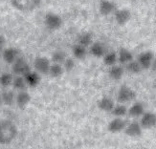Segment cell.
Returning a JSON list of instances; mask_svg holds the SVG:
<instances>
[{
	"mask_svg": "<svg viewBox=\"0 0 156 149\" xmlns=\"http://www.w3.org/2000/svg\"><path fill=\"white\" fill-rule=\"evenodd\" d=\"M17 128L11 120L0 121V144H9L16 139Z\"/></svg>",
	"mask_w": 156,
	"mask_h": 149,
	"instance_id": "1",
	"label": "cell"
},
{
	"mask_svg": "<svg viewBox=\"0 0 156 149\" xmlns=\"http://www.w3.org/2000/svg\"><path fill=\"white\" fill-rule=\"evenodd\" d=\"M42 0H11L12 5L20 12H29L36 10Z\"/></svg>",
	"mask_w": 156,
	"mask_h": 149,
	"instance_id": "2",
	"label": "cell"
},
{
	"mask_svg": "<svg viewBox=\"0 0 156 149\" xmlns=\"http://www.w3.org/2000/svg\"><path fill=\"white\" fill-rule=\"evenodd\" d=\"M136 98V93L130 87L122 85L117 93V100L120 103H127L134 100Z\"/></svg>",
	"mask_w": 156,
	"mask_h": 149,
	"instance_id": "3",
	"label": "cell"
},
{
	"mask_svg": "<svg viewBox=\"0 0 156 149\" xmlns=\"http://www.w3.org/2000/svg\"><path fill=\"white\" fill-rule=\"evenodd\" d=\"M44 24L49 30H58L62 25V18L55 12H47L44 16Z\"/></svg>",
	"mask_w": 156,
	"mask_h": 149,
	"instance_id": "4",
	"label": "cell"
},
{
	"mask_svg": "<svg viewBox=\"0 0 156 149\" xmlns=\"http://www.w3.org/2000/svg\"><path fill=\"white\" fill-rule=\"evenodd\" d=\"M31 71V68L26 60L19 57L15 62L12 63V72L16 76H22L24 77L26 74Z\"/></svg>",
	"mask_w": 156,
	"mask_h": 149,
	"instance_id": "5",
	"label": "cell"
},
{
	"mask_svg": "<svg viewBox=\"0 0 156 149\" xmlns=\"http://www.w3.org/2000/svg\"><path fill=\"white\" fill-rule=\"evenodd\" d=\"M34 67L39 74H49L51 62L45 57H37L34 60Z\"/></svg>",
	"mask_w": 156,
	"mask_h": 149,
	"instance_id": "6",
	"label": "cell"
},
{
	"mask_svg": "<svg viewBox=\"0 0 156 149\" xmlns=\"http://www.w3.org/2000/svg\"><path fill=\"white\" fill-rule=\"evenodd\" d=\"M140 124L143 129H151L156 125V115L152 112H145L141 117Z\"/></svg>",
	"mask_w": 156,
	"mask_h": 149,
	"instance_id": "7",
	"label": "cell"
},
{
	"mask_svg": "<svg viewBox=\"0 0 156 149\" xmlns=\"http://www.w3.org/2000/svg\"><path fill=\"white\" fill-rule=\"evenodd\" d=\"M115 21L120 26L126 25L131 18V12L127 9H120L114 12Z\"/></svg>",
	"mask_w": 156,
	"mask_h": 149,
	"instance_id": "8",
	"label": "cell"
},
{
	"mask_svg": "<svg viewBox=\"0 0 156 149\" xmlns=\"http://www.w3.org/2000/svg\"><path fill=\"white\" fill-rule=\"evenodd\" d=\"M154 55L153 53L151 52V51H145L142 54H140L137 60L138 62L141 64L142 68L144 69H150L151 67V64H152V61L154 59Z\"/></svg>",
	"mask_w": 156,
	"mask_h": 149,
	"instance_id": "9",
	"label": "cell"
},
{
	"mask_svg": "<svg viewBox=\"0 0 156 149\" xmlns=\"http://www.w3.org/2000/svg\"><path fill=\"white\" fill-rule=\"evenodd\" d=\"M125 133L126 136L131 137V138H138L140 137L142 133H143V127L141 126L140 123H137V121H132L129 124H127L126 129H125Z\"/></svg>",
	"mask_w": 156,
	"mask_h": 149,
	"instance_id": "10",
	"label": "cell"
},
{
	"mask_svg": "<svg viewBox=\"0 0 156 149\" xmlns=\"http://www.w3.org/2000/svg\"><path fill=\"white\" fill-rule=\"evenodd\" d=\"M126 127V123L123 119L115 117V119H113L110 123H108L107 130L111 133H119L125 130Z\"/></svg>",
	"mask_w": 156,
	"mask_h": 149,
	"instance_id": "11",
	"label": "cell"
},
{
	"mask_svg": "<svg viewBox=\"0 0 156 149\" xmlns=\"http://www.w3.org/2000/svg\"><path fill=\"white\" fill-rule=\"evenodd\" d=\"M99 11L101 15L103 16H109L111 13L115 12L116 10V5L110 0H101L99 4Z\"/></svg>",
	"mask_w": 156,
	"mask_h": 149,
	"instance_id": "12",
	"label": "cell"
},
{
	"mask_svg": "<svg viewBox=\"0 0 156 149\" xmlns=\"http://www.w3.org/2000/svg\"><path fill=\"white\" fill-rule=\"evenodd\" d=\"M2 57L6 63L12 64L19 57V51L13 47H9V48L4 49Z\"/></svg>",
	"mask_w": 156,
	"mask_h": 149,
	"instance_id": "13",
	"label": "cell"
},
{
	"mask_svg": "<svg viewBox=\"0 0 156 149\" xmlns=\"http://www.w3.org/2000/svg\"><path fill=\"white\" fill-rule=\"evenodd\" d=\"M106 48L104 43L100 41H95L90 46V54L95 57H104V56L106 54Z\"/></svg>",
	"mask_w": 156,
	"mask_h": 149,
	"instance_id": "14",
	"label": "cell"
},
{
	"mask_svg": "<svg viewBox=\"0 0 156 149\" xmlns=\"http://www.w3.org/2000/svg\"><path fill=\"white\" fill-rule=\"evenodd\" d=\"M24 78L27 82V85L32 88L37 87L40 83V79H41L40 78V74L37 71H30L28 74H25Z\"/></svg>",
	"mask_w": 156,
	"mask_h": 149,
	"instance_id": "15",
	"label": "cell"
},
{
	"mask_svg": "<svg viewBox=\"0 0 156 149\" xmlns=\"http://www.w3.org/2000/svg\"><path fill=\"white\" fill-rule=\"evenodd\" d=\"M115 104L112 99L108 97H103L98 101V107L101 111L104 112H112Z\"/></svg>",
	"mask_w": 156,
	"mask_h": 149,
	"instance_id": "16",
	"label": "cell"
},
{
	"mask_svg": "<svg viewBox=\"0 0 156 149\" xmlns=\"http://www.w3.org/2000/svg\"><path fill=\"white\" fill-rule=\"evenodd\" d=\"M124 74H125L124 67L122 65H118V64L110 66L109 71H108L109 78L113 80H120L122 78L124 77Z\"/></svg>",
	"mask_w": 156,
	"mask_h": 149,
	"instance_id": "17",
	"label": "cell"
},
{
	"mask_svg": "<svg viewBox=\"0 0 156 149\" xmlns=\"http://www.w3.org/2000/svg\"><path fill=\"white\" fill-rule=\"evenodd\" d=\"M30 101H31L30 94L28 92H26L25 90L20 91L16 98V102L17 106L19 108H21V109H23V108H25L27 105H28V103L30 102Z\"/></svg>",
	"mask_w": 156,
	"mask_h": 149,
	"instance_id": "18",
	"label": "cell"
},
{
	"mask_svg": "<svg viewBox=\"0 0 156 149\" xmlns=\"http://www.w3.org/2000/svg\"><path fill=\"white\" fill-rule=\"evenodd\" d=\"M145 107L141 102H135L133 103L130 108L128 109V115L131 118H141L145 113Z\"/></svg>",
	"mask_w": 156,
	"mask_h": 149,
	"instance_id": "19",
	"label": "cell"
},
{
	"mask_svg": "<svg viewBox=\"0 0 156 149\" xmlns=\"http://www.w3.org/2000/svg\"><path fill=\"white\" fill-rule=\"evenodd\" d=\"M133 60V54L126 48H122L118 52V61L121 64L126 65L128 62Z\"/></svg>",
	"mask_w": 156,
	"mask_h": 149,
	"instance_id": "20",
	"label": "cell"
},
{
	"mask_svg": "<svg viewBox=\"0 0 156 149\" xmlns=\"http://www.w3.org/2000/svg\"><path fill=\"white\" fill-rule=\"evenodd\" d=\"M72 53H73V56L76 58L83 59L87 55V50H86V47L77 43L72 47Z\"/></svg>",
	"mask_w": 156,
	"mask_h": 149,
	"instance_id": "21",
	"label": "cell"
},
{
	"mask_svg": "<svg viewBox=\"0 0 156 149\" xmlns=\"http://www.w3.org/2000/svg\"><path fill=\"white\" fill-rule=\"evenodd\" d=\"M103 60H104V63L106 66H109V67L113 66L115 64H117L118 62V54L113 51L106 52V54L103 57Z\"/></svg>",
	"mask_w": 156,
	"mask_h": 149,
	"instance_id": "22",
	"label": "cell"
},
{
	"mask_svg": "<svg viewBox=\"0 0 156 149\" xmlns=\"http://www.w3.org/2000/svg\"><path fill=\"white\" fill-rule=\"evenodd\" d=\"M93 36L90 33H83L78 37V43L84 47H90L93 43Z\"/></svg>",
	"mask_w": 156,
	"mask_h": 149,
	"instance_id": "23",
	"label": "cell"
},
{
	"mask_svg": "<svg viewBox=\"0 0 156 149\" xmlns=\"http://www.w3.org/2000/svg\"><path fill=\"white\" fill-rule=\"evenodd\" d=\"M126 68L128 73L133 74H138L139 73H141L142 70H143L141 64L138 62V60H131L130 62H128L126 65Z\"/></svg>",
	"mask_w": 156,
	"mask_h": 149,
	"instance_id": "24",
	"label": "cell"
},
{
	"mask_svg": "<svg viewBox=\"0 0 156 149\" xmlns=\"http://www.w3.org/2000/svg\"><path fill=\"white\" fill-rule=\"evenodd\" d=\"M64 68L62 64L59 63H53L51 64L50 70H49V74L52 78H59L63 74Z\"/></svg>",
	"mask_w": 156,
	"mask_h": 149,
	"instance_id": "25",
	"label": "cell"
},
{
	"mask_svg": "<svg viewBox=\"0 0 156 149\" xmlns=\"http://www.w3.org/2000/svg\"><path fill=\"white\" fill-rule=\"evenodd\" d=\"M12 86L16 90L24 91V90H26V87L28 86V85H27V82H26L24 77H22V76H16L15 78H13Z\"/></svg>",
	"mask_w": 156,
	"mask_h": 149,
	"instance_id": "26",
	"label": "cell"
},
{
	"mask_svg": "<svg viewBox=\"0 0 156 149\" xmlns=\"http://www.w3.org/2000/svg\"><path fill=\"white\" fill-rule=\"evenodd\" d=\"M112 115L114 117H118V118H123L128 113V109L124 105V103H120L118 105H115L113 110H112Z\"/></svg>",
	"mask_w": 156,
	"mask_h": 149,
	"instance_id": "27",
	"label": "cell"
},
{
	"mask_svg": "<svg viewBox=\"0 0 156 149\" xmlns=\"http://www.w3.org/2000/svg\"><path fill=\"white\" fill-rule=\"evenodd\" d=\"M52 61L53 63H59L62 64L64 62V60L67 58V56L65 52H63L62 50H57L52 54Z\"/></svg>",
	"mask_w": 156,
	"mask_h": 149,
	"instance_id": "28",
	"label": "cell"
},
{
	"mask_svg": "<svg viewBox=\"0 0 156 149\" xmlns=\"http://www.w3.org/2000/svg\"><path fill=\"white\" fill-rule=\"evenodd\" d=\"M2 97V102H4L6 105H12L13 104L16 100V98L15 97V94H13L12 91H10V90H7V91H4L3 94L1 95Z\"/></svg>",
	"mask_w": 156,
	"mask_h": 149,
	"instance_id": "29",
	"label": "cell"
},
{
	"mask_svg": "<svg viewBox=\"0 0 156 149\" xmlns=\"http://www.w3.org/2000/svg\"><path fill=\"white\" fill-rule=\"evenodd\" d=\"M13 82V77L11 74L4 73L0 74V85L2 87H9Z\"/></svg>",
	"mask_w": 156,
	"mask_h": 149,
	"instance_id": "30",
	"label": "cell"
},
{
	"mask_svg": "<svg viewBox=\"0 0 156 149\" xmlns=\"http://www.w3.org/2000/svg\"><path fill=\"white\" fill-rule=\"evenodd\" d=\"M62 66L65 71L70 72L75 68V60H74L72 57H67L64 60V62L62 63Z\"/></svg>",
	"mask_w": 156,
	"mask_h": 149,
	"instance_id": "31",
	"label": "cell"
},
{
	"mask_svg": "<svg viewBox=\"0 0 156 149\" xmlns=\"http://www.w3.org/2000/svg\"><path fill=\"white\" fill-rule=\"evenodd\" d=\"M5 43H6V40L4 38V36L0 35V51H2L4 49Z\"/></svg>",
	"mask_w": 156,
	"mask_h": 149,
	"instance_id": "32",
	"label": "cell"
},
{
	"mask_svg": "<svg viewBox=\"0 0 156 149\" xmlns=\"http://www.w3.org/2000/svg\"><path fill=\"white\" fill-rule=\"evenodd\" d=\"M151 69L154 73H156V57H154V59H153V61H152V64H151Z\"/></svg>",
	"mask_w": 156,
	"mask_h": 149,
	"instance_id": "33",
	"label": "cell"
},
{
	"mask_svg": "<svg viewBox=\"0 0 156 149\" xmlns=\"http://www.w3.org/2000/svg\"><path fill=\"white\" fill-rule=\"evenodd\" d=\"M2 102V97H1V95H0V104H1Z\"/></svg>",
	"mask_w": 156,
	"mask_h": 149,
	"instance_id": "34",
	"label": "cell"
}]
</instances>
